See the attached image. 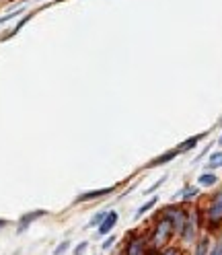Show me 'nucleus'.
<instances>
[{"label": "nucleus", "mask_w": 222, "mask_h": 255, "mask_svg": "<svg viewBox=\"0 0 222 255\" xmlns=\"http://www.w3.org/2000/svg\"><path fill=\"white\" fill-rule=\"evenodd\" d=\"M171 231H173L171 220H169V218H165V220L161 222V225H158V229H156V235H154V245H156V247L165 245V241L171 237Z\"/></svg>", "instance_id": "obj_1"}, {"label": "nucleus", "mask_w": 222, "mask_h": 255, "mask_svg": "<svg viewBox=\"0 0 222 255\" xmlns=\"http://www.w3.org/2000/svg\"><path fill=\"white\" fill-rule=\"evenodd\" d=\"M117 189V185H111V187H103V189H93V191H87V194H81L76 198L78 204H83V202H89V200H97V198H103L107 194H113V191Z\"/></svg>", "instance_id": "obj_2"}, {"label": "nucleus", "mask_w": 222, "mask_h": 255, "mask_svg": "<svg viewBox=\"0 0 222 255\" xmlns=\"http://www.w3.org/2000/svg\"><path fill=\"white\" fill-rule=\"evenodd\" d=\"M208 218H210L212 222H218V220H222V191H218V194H216V198L212 200L210 208H208Z\"/></svg>", "instance_id": "obj_3"}, {"label": "nucleus", "mask_w": 222, "mask_h": 255, "mask_svg": "<svg viewBox=\"0 0 222 255\" xmlns=\"http://www.w3.org/2000/svg\"><path fill=\"white\" fill-rule=\"evenodd\" d=\"M117 212L115 210H111V212H107V216H105V220L99 225V235H109L111 231H113V227L117 225Z\"/></svg>", "instance_id": "obj_4"}, {"label": "nucleus", "mask_w": 222, "mask_h": 255, "mask_svg": "<svg viewBox=\"0 0 222 255\" xmlns=\"http://www.w3.org/2000/svg\"><path fill=\"white\" fill-rule=\"evenodd\" d=\"M45 214H47L45 210H33V212L21 216V220H19V233H25V229H29L31 222L37 220V218H41V216H45Z\"/></svg>", "instance_id": "obj_5"}, {"label": "nucleus", "mask_w": 222, "mask_h": 255, "mask_svg": "<svg viewBox=\"0 0 222 255\" xmlns=\"http://www.w3.org/2000/svg\"><path fill=\"white\" fill-rule=\"evenodd\" d=\"M206 134H196V136H192V138H189V140H185L183 142V144L181 146H177V150H179V154H183V152H187V150H192V148H196V144H198V142L204 138Z\"/></svg>", "instance_id": "obj_6"}, {"label": "nucleus", "mask_w": 222, "mask_h": 255, "mask_svg": "<svg viewBox=\"0 0 222 255\" xmlns=\"http://www.w3.org/2000/svg\"><path fill=\"white\" fill-rule=\"evenodd\" d=\"M125 255H144V243L140 239H134L128 245V249H125Z\"/></svg>", "instance_id": "obj_7"}, {"label": "nucleus", "mask_w": 222, "mask_h": 255, "mask_svg": "<svg viewBox=\"0 0 222 255\" xmlns=\"http://www.w3.org/2000/svg\"><path fill=\"white\" fill-rule=\"evenodd\" d=\"M156 202H158V198H150L146 204H142L140 208H138V212H136V216H134V218H136V220H140V218L144 216V214H146L150 208H154V206H156Z\"/></svg>", "instance_id": "obj_8"}, {"label": "nucleus", "mask_w": 222, "mask_h": 255, "mask_svg": "<svg viewBox=\"0 0 222 255\" xmlns=\"http://www.w3.org/2000/svg\"><path fill=\"white\" fill-rule=\"evenodd\" d=\"M200 185H204V187H210V185H214L216 181H218V177H216V175L214 173H208V171H206V173H202L200 175Z\"/></svg>", "instance_id": "obj_9"}, {"label": "nucleus", "mask_w": 222, "mask_h": 255, "mask_svg": "<svg viewBox=\"0 0 222 255\" xmlns=\"http://www.w3.org/2000/svg\"><path fill=\"white\" fill-rule=\"evenodd\" d=\"M218 167H222V152H212L208 161V169H218Z\"/></svg>", "instance_id": "obj_10"}, {"label": "nucleus", "mask_w": 222, "mask_h": 255, "mask_svg": "<svg viewBox=\"0 0 222 255\" xmlns=\"http://www.w3.org/2000/svg\"><path fill=\"white\" fill-rule=\"evenodd\" d=\"M183 227H185L183 239H185V241H192V239H194V222H192V220H189V222H187V225H183Z\"/></svg>", "instance_id": "obj_11"}, {"label": "nucleus", "mask_w": 222, "mask_h": 255, "mask_svg": "<svg viewBox=\"0 0 222 255\" xmlns=\"http://www.w3.org/2000/svg\"><path fill=\"white\" fill-rule=\"evenodd\" d=\"M105 216H107V212H99V214H95V216L91 218V222H89V227H99L101 222L105 220Z\"/></svg>", "instance_id": "obj_12"}, {"label": "nucleus", "mask_w": 222, "mask_h": 255, "mask_svg": "<svg viewBox=\"0 0 222 255\" xmlns=\"http://www.w3.org/2000/svg\"><path fill=\"white\" fill-rule=\"evenodd\" d=\"M165 181H167V175H165V177H161V179H158V181H154V183H152V185H150V187H148V189L144 191V196L152 194V191H154V189H158V187H161V185H163Z\"/></svg>", "instance_id": "obj_13"}, {"label": "nucleus", "mask_w": 222, "mask_h": 255, "mask_svg": "<svg viewBox=\"0 0 222 255\" xmlns=\"http://www.w3.org/2000/svg\"><path fill=\"white\" fill-rule=\"evenodd\" d=\"M70 247V241H64V243H60L56 249H54V255H62V253H66Z\"/></svg>", "instance_id": "obj_14"}, {"label": "nucleus", "mask_w": 222, "mask_h": 255, "mask_svg": "<svg viewBox=\"0 0 222 255\" xmlns=\"http://www.w3.org/2000/svg\"><path fill=\"white\" fill-rule=\"evenodd\" d=\"M196 194H198V187H185L181 198H183V200H189V198H194Z\"/></svg>", "instance_id": "obj_15"}, {"label": "nucleus", "mask_w": 222, "mask_h": 255, "mask_svg": "<svg viewBox=\"0 0 222 255\" xmlns=\"http://www.w3.org/2000/svg\"><path fill=\"white\" fill-rule=\"evenodd\" d=\"M87 247H89V243H87V241H83V243H78V245L74 247V255H83V253L87 251Z\"/></svg>", "instance_id": "obj_16"}, {"label": "nucleus", "mask_w": 222, "mask_h": 255, "mask_svg": "<svg viewBox=\"0 0 222 255\" xmlns=\"http://www.w3.org/2000/svg\"><path fill=\"white\" fill-rule=\"evenodd\" d=\"M19 14H21V8H19V10H14V12L4 14V17H0V23H6V21H10V19H14V17H19Z\"/></svg>", "instance_id": "obj_17"}, {"label": "nucleus", "mask_w": 222, "mask_h": 255, "mask_svg": "<svg viewBox=\"0 0 222 255\" xmlns=\"http://www.w3.org/2000/svg\"><path fill=\"white\" fill-rule=\"evenodd\" d=\"M206 247H208V239H204V241L200 243V247H198V255H204V253H206Z\"/></svg>", "instance_id": "obj_18"}, {"label": "nucleus", "mask_w": 222, "mask_h": 255, "mask_svg": "<svg viewBox=\"0 0 222 255\" xmlns=\"http://www.w3.org/2000/svg\"><path fill=\"white\" fill-rule=\"evenodd\" d=\"M113 243H115V237H109V239H107V241H105V243H103V249H105V251H107V249H109V247H111V245H113Z\"/></svg>", "instance_id": "obj_19"}, {"label": "nucleus", "mask_w": 222, "mask_h": 255, "mask_svg": "<svg viewBox=\"0 0 222 255\" xmlns=\"http://www.w3.org/2000/svg\"><path fill=\"white\" fill-rule=\"evenodd\" d=\"M210 255H222V241H220V243L210 251Z\"/></svg>", "instance_id": "obj_20"}, {"label": "nucleus", "mask_w": 222, "mask_h": 255, "mask_svg": "<svg viewBox=\"0 0 222 255\" xmlns=\"http://www.w3.org/2000/svg\"><path fill=\"white\" fill-rule=\"evenodd\" d=\"M161 255H179V253H177L175 249H167V251H163Z\"/></svg>", "instance_id": "obj_21"}, {"label": "nucleus", "mask_w": 222, "mask_h": 255, "mask_svg": "<svg viewBox=\"0 0 222 255\" xmlns=\"http://www.w3.org/2000/svg\"><path fill=\"white\" fill-rule=\"evenodd\" d=\"M8 225V220H4V218H0V227H6Z\"/></svg>", "instance_id": "obj_22"}, {"label": "nucleus", "mask_w": 222, "mask_h": 255, "mask_svg": "<svg viewBox=\"0 0 222 255\" xmlns=\"http://www.w3.org/2000/svg\"><path fill=\"white\" fill-rule=\"evenodd\" d=\"M218 144H220V146H222V136H220V140H218Z\"/></svg>", "instance_id": "obj_23"}]
</instances>
